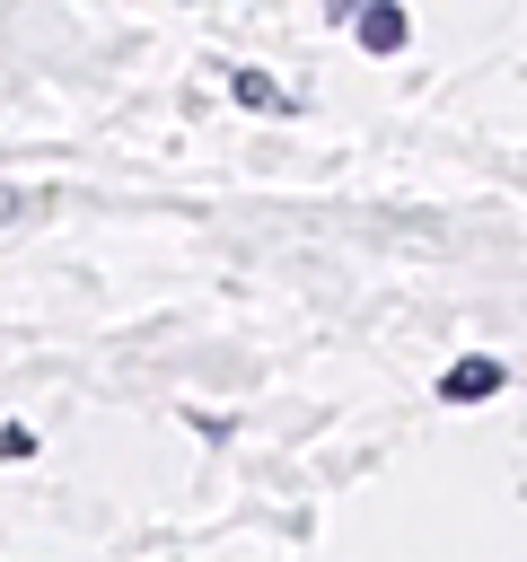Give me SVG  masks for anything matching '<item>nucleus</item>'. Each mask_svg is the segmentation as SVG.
<instances>
[{"instance_id": "nucleus-2", "label": "nucleus", "mask_w": 527, "mask_h": 562, "mask_svg": "<svg viewBox=\"0 0 527 562\" xmlns=\"http://www.w3.org/2000/svg\"><path fill=\"white\" fill-rule=\"evenodd\" d=\"M492 386H501L492 360H457V369H448V395H492Z\"/></svg>"}, {"instance_id": "nucleus-1", "label": "nucleus", "mask_w": 527, "mask_h": 562, "mask_svg": "<svg viewBox=\"0 0 527 562\" xmlns=\"http://www.w3.org/2000/svg\"><path fill=\"white\" fill-rule=\"evenodd\" d=\"M360 44H369V53H395V44H404V9H369V18H360Z\"/></svg>"}, {"instance_id": "nucleus-3", "label": "nucleus", "mask_w": 527, "mask_h": 562, "mask_svg": "<svg viewBox=\"0 0 527 562\" xmlns=\"http://www.w3.org/2000/svg\"><path fill=\"white\" fill-rule=\"evenodd\" d=\"M325 9H334V18H351V9H360V0H325Z\"/></svg>"}]
</instances>
